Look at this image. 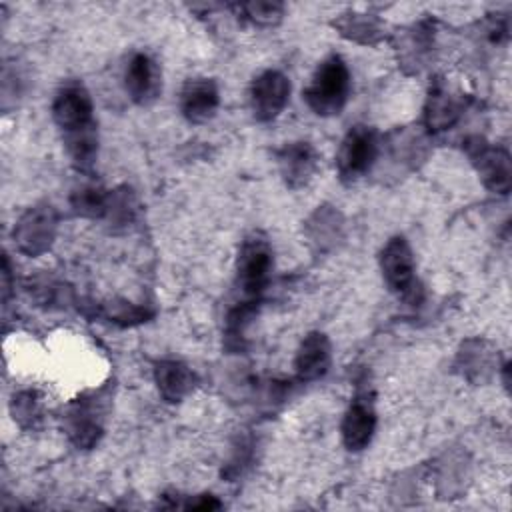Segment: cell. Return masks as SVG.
<instances>
[{
	"label": "cell",
	"instance_id": "obj_1",
	"mask_svg": "<svg viewBox=\"0 0 512 512\" xmlns=\"http://www.w3.org/2000/svg\"><path fill=\"white\" fill-rule=\"evenodd\" d=\"M92 112V98L80 82H66L54 96L52 118L64 134V144L72 162L80 170L92 168L98 154V136Z\"/></svg>",
	"mask_w": 512,
	"mask_h": 512
},
{
	"label": "cell",
	"instance_id": "obj_2",
	"mask_svg": "<svg viewBox=\"0 0 512 512\" xmlns=\"http://www.w3.org/2000/svg\"><path fill=\"white\" fill-rule=\"evenodd\" d=\"M350 94V72L346 62L332 54L322 60L304 90V100L318 116L340 114Z\"/></svg>",
	"mask_w": 512,
	"mask_h": 512
},
{
	"label": "cell",
	"instance_id": "obj_3",
	"mask_svg": "<svg viewBox=\"0 0 512 512\" xmlns=\"http://www.w3.org/2000/svg\"><path fill=\"white\" fill-rule=\"evenodd\" d=\"M380 150V140L374 128L358 124L352 126L338 148L336 166L344 182H356L374 166Z\"/></svg>",
	"mask_w": 512,
	"mask_h": 512
},
{
	"label": "cell",
	"instance_id": "obj_4",
	"mask_svg": "<svg viewBox=\"0 0 512 512\" xmlns=\"http://www.w3.org/2000/svg\"><path fill=\"white\" fill-rule=\"evenodd\" d=\"M380 270L388 288L402 300L414 302L420 286L416 280V262L410 244L402 236H394L380 252Z\"/></svg>",
	"mask_w": 512,
	"mask_h": 512
},
{
	"label": "cell",
	"instance_id": "obj_5",
	"mask_svg": "<svg viewBox=\"0 0 512 512\" xmlns=\"http://www.w3.org/2000/svg\"><path fill=\"white\" fill-rule=\"evenodd\" d=\"M272 272V248L270 242L262 234H252L248 236L238 252V262H236V276H238V286L242 288L244 294L248 296H258Z\"/></svg>",
	"mask_w": 512,
	"mask_h": 512
},
{
	"label": "cell",
	"instance_id": "obj_6",
	"mask_svg": "<svg viewBox=\"0 0 512 512\" xmlns=\"http://www.w3.org/2000/svg\"><path fill=\"white\" fill-rule=\"evenodd\" d=\"M466 152L476 166L484 186L496 194H508L512 182L510 156L502 148H494L480 138L466 142Z\"/></svg>",
	"mask_w": 512,
	"mask_h": 512
},
{
	"label": "cell",
	"instance_id": "obj_7",
	"mask_svg": "<svg viewBox=\"0 0 512 512\" xmlns=\"http://www.w3.org/2000/svg\"><path fill=\"white\" fill-rule=\"evenodd\" d=\"M290 80L278 70L258 74L250 86V110L258 122H270L286 108Z\"/></svg>",
	"mask_w": 512,
	"mask_h": 512
},
{
	"label": "cell",
	"instance_id": "obj_8",
	"mask_svg": "<svg viewBox=\"0 0 512 512\" xmlns=\"http://www.w3.org/2000/svg\"><path fill=\"white\" fill-rule=\"evenodd\" d=\"M56 234V214L50 206L30 208L14 228L18 250L28 256H38L52 244Z\"/></svg>",
	"mask_w": 512,
	"mask_h": 512
},
{
	"label": "cell",
	"instance_id": "obj_9",
	"mask_svg": "<svg viewBox=\"0 0 512 512\" xmlns=\"http://www.w3.org/2000/svg\"><path fill=\"white\" fill-rule=\"evenodd\" d=\"M276 160L280 176L290 188L306 186L318 168V154L308 142H290L282 146L276 154Z\"/></svg>",
	"mask_w": 512,
	"mask_h": 512
},
{
	"label": "cell",
	"instance_id": "obj_10",
	"mask_svg": "<svg viewBox=\"0 0 512 512\" xmlns=\"http://www.w3.org/2000/svg\"><path fill=\"white\" fill-rule=\"evenodd\" d=\"M124 88L136 104H148L156 100L160 92L158 64L144 52L132 54L124 70Z\"/></svg>",
	"mask_w": 512,
	"mask_h": 512
},
{
	"label": "cell",
	"instance_id": "obj_11",
	"mask_svg": "<svg viewBox=\"0 0 512 512\" xmlns=\"http://www.w3.org/2000/svg\"><path fill=\"white\" fill-rule=\"evenodd\" d=\"M220 104V92L214 80L194 78L188 80L180 94V112L192 124L208 122Z\"/></svg>",
	"mask_w": 512,
	"mask_h": 512
},
{
	"label": "cell",
	"instance_id": "obj_12",
	"mask_svg": "<svg viewBox=\"0 0 512 512\" xmlns=\"http://www.w3.org/2000/svg\"><path fill=\"white\" fill-rule=\"evenodd\" d=\"M376 430V412L366 396H356L342 420V442L348 450H364Z\"/></svg>",
	"mask_w": 512,
	"mask_h": 512
},
{
	"label": "cell",
	"instance_id": "obj_13",
	"mask_svg": "<svg viewBox=\"0 0 512 512\" xmlns=\"http://www.w3.org/2000/svg\"><path fill=\"white\" fill-rule=\"evenodd\" d=\"M330 368V342L322 332H310L300 342L294 358L296 376L304 382L322 378Z\"/></svg>",
	"mask_w": 512,
	"mask_h": 512
},
{
	"label": "cell",
	"instance_id": "obj_14",
	"mask_svg": "<svg viewBox=\"0 0 512 512\" xmlns=\"http://www.w3.org/2000/svg\"><path fill=\"white\" fill-rule=\"evenodd\" d=\"M154 380H156V386H158L162 398L168 402L184 400L196 384L194 372L178 360L158 362L154 368Z\"/></svg>",
	"mask_w": 512,
	"mask_h": 512
},
{
	"label": "cell",
	"instance_id": "obj_15",
	"mask_svg": "<svg viewBox=\"0 0 512 512\" xmlns=\"http://www.w3.org/2000/svg\"><path fill=\"white\" fill-rule=\"evenodd\" d=\"M462 112V100L458 96L452 94V90L438 80L428 94V102H426V124L430 130H446L450 128L458 116Z\"/></svg>",
	"mask_w": 512,
	"mask_h": 512
},
{
	"label": "cell",
	"instance_id": "obj_16",
	"mask_svg": "<svg viewBox=\"0 0 512 512\" xmlns=\"http://www.w3.org/2000/svg\"><path fill=\"white\" fill-rule=\"evenodd\" d=\"M72 206L82 216H104L108 208V196L100 188H82L74 194Z\"/></svg>",
	"mask_w": 512,
	"mask_h": 512
},
{
	"label": "cell",
	"instance_id": "obj_17",
	"mask_svg": "<svg viewBox=\"0 0 512 512\" xmlns=\"http://www.w3.org/2000/svg\"><path fill=\"white\" fill-rule=\"evenodd\" d=\"M240 10L246 14V18H250L254 24H260V26L276 24L284 14V6L278 2H248V4H242Z\"/></svg>",
	"mask_w": 512,
	"mask_h": 512
},
{
	"label": "cell",
	"instance_id": "obj_18",
	"mask_svg": "<svg viewBox=\"0 0 512 512\" xmlns=\"http://www.w3.org/2000/svg\"><path fill=\"white\" fill-rule=\"evenodd\" d=\"M340 28H342V34L360 42H372V36L378 34V24L364 14H352V18L346 16Z\"/></svg>",
	"mask_w": 512,
	"mask_h": 512
},
{
	"label": "cell",
	"instance_id": "obj_19",
	"mask_svg": "<svg viewBox=\"0 0 512 512\" xmlns=\"http://www.w3.org/2000/svg\"><path fill=\"white\" fill-rule=\"evenodd\" d=\"M12 414H14V420H18L20 424H24L26 420L28 424H32L36 418H40V402L36 400V394L22 392L14 396Z\"/></svg>",
	"mask_w": 512,
	"mask_h": 512
},
{
	"label": "cell",
	"instance_id": "obj_20",
	"mask_svg": "<svg viewBox=\"0 0 512 512\" xmlns=\"http://www.w3.org/2000/svg\"><path fill=\"white\" fill-rule=\"evenodd\" d=\"M190 508H196V510H212V508H220V502L214 500L212 496H202V500L190 502Z\"/></svg>",
	"mask_w": 512,
	"mask_h": 512
}]
</instances>
